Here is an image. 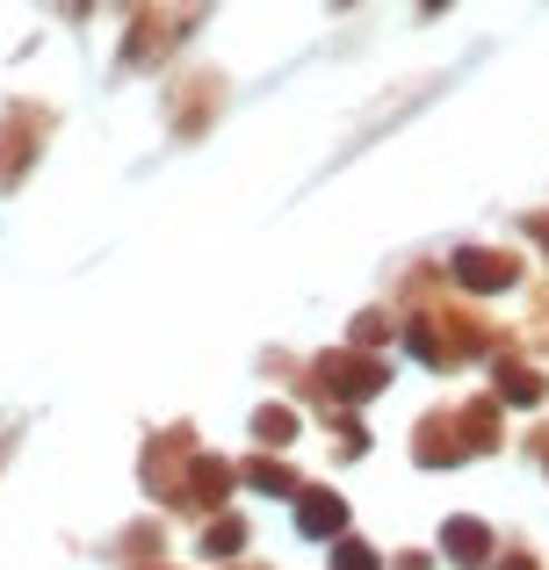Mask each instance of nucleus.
Returning <instances> with one entry per match:
<instances>
[{"mask_svg": "<svg viewBox=\"0 0 549 570\" xmlns=\"http://www.w3.org/2000/svg\"><path fill=\"white\" fill-rule=\"evenodd\" d=\"M528 238H542V253H549V209H542V217H528Z\"/></svg>", "mask_w": 549, "mask_h": 570, "instance_id": "20", "label": "nucleus"}, {"mask_svg": "<svg viewBox=\"0 0 549 570\" xmlns=\"http://www.w3.org/2000/svg\"><path fill=\"white\" fill-rule=\"evenodd\" d=\"M499 397H507V404H542V397H549L542 368L521 362V354H507V362H499Z\"/></svg>", "mask_w": 549, "mask_h": 570, "instance_id": "11", "label": "nucleus"}, {"mask_svg": "<svg viewBox=\"0 0 549 570\" xmlns=\"http://www.w3.org/2000/svg\"><path fill=\"white\" fill-rule=\"evenodd\" d=\"M254 433H261V441H275V448L296 441V412H290V404H268V412L254 419Z\"/></svg>", "mask_w": 549, "mask_h": 570, "instance_id": "14", "label": "nucleus"}, {"mask_svg": "<svg viewBox=\"0 0 549 570\" xmlns=\"http://www.w3.org/2000/svg\"><path fill=\"white\" fill-rule=\"evenodd\" d=\"M182 470H196V433L188 426H159L153 441H145V491L167 499V505H182V491H188Z\"/></svg>", "mask_w": 549, "mask_h": 570, "instance_id": "3", "label": "nucleus"}, {"mask_svg": "<svg viewBox=\"0 0 549 570\" xmlns=\"http://www.w3.org/2000/svg\"><path fill=\"white\" fill-rule=\"evenodd\" d=\"M210 101H225V80L196 66V72H188V80L167 95V109H174V130H182V138H203V130H210V116H217Z\"/></svg>", "mask_w": 549, "mask_h": 570, "instance_id": "5", "label": "nucleus"}, {"mask_svg": "<svg viewBox=\"0 0 549 570\" xmlns=\"http://www.w3.org/2000/svg\"><path fill=\"white\" fill-rule=\"evenodd\" d=\"M441 557H449L455 570H484V563H492V528L470 520V513H455L449 528H441Z\"/></svg>", "mask_w": 549, "mask_h": 570, "instance_id": "10", "label": "nucleus"}, {"mask_svg": "<svg viewBox=\"0 0 549 570\" xmlns=\"http://www.w3.org/2000/svg\"><path fill=\"white\" fill-rule=\"evenodd\" d=\"M383 333H391V318H383V311H362V318L347 325V340H354V347H383Z\"/></svg>", "mask_w": 549, "mask_h": 570, "instance_id": "16", "label": "nucleus"}, {"mask_svg": "<svg viewBox=\"0 0 549 570\" xmlns=\"http://www.w3.org/2000/svg\"><path fill=\"white\" fill-rule=\"evenodd\" d=\"M333 570H383V557L369 542H354V534H340V542H333Z\"/></svg>", "mask_w": 549, "mask_h": 570, "instance_id": "13", "label": "nucleus"}, {"mask_svg": "<svg viewBox=\"0 0 549 570\" xmlns=\"http://www.w3.org/2000/svg\"><path fill=\"white\" fill-rule=\"evenodd\" d=\"M145 570H167V563H145Z\"/></svg>", "mask_w": 549, "mask_h": 570, "instance_id": "23", "label": "nucleus"}, {"mask_svg": "<svg viewBox=\"0 0 549 570\" xmlns=\"http://www.w3.org/2000/svg\"><path fill=\"white\" fill-rule=\"evenodd\" d=\"M239 549H246V520H239V513L217 520V528L203 534V557H210V563H217V557H239Z\"/></svg>", "mask_w": 549, "mask_h": 570, "instance_id": "12", "label": "nucleus"}, {"mask_svg": "<svg viewBox=\"0 0 549 570\" xmlns=\"http://www.w3.org/2000/svg\"><path fill=\"white\" fill-rule=\"evenodd\" d=\"M412 448H420V462H427V470H455V462L470 455V441H463V419H455V412H434V419H420V426H412Z\"/></svg>", "mask_w": 549, "mask_h": 570, "instance_id": "8", "label": "nucleus"}, {"mask_svg": "<svg viewBox=\"0 0 549 570\" xmlns=\"http://www.w3.org/2000/svg\"><path fill=\"white\" fill-rule=\"evenodd\" d=\"M246 484L254 491H296V476L282 470V462H246Z\"/></svg>", "mask_w": 549, "mask_h": 570, "instance_id": "15", "label": "nucleus"}, {"mask_svg": "<svg viewBox=\"0 0 549 570\" xmlns=\"http://www.w3.org/2000/svg\"><path fill=\"white\" fill-rule=\"evenodd\" d=\"M441 8H449V0H420V14H441Z\"/></svg>", "mask_w": 549, "mask_h": 570, "instance_id": "21", "label": "nucleus"}, {"mask_svg": "<svg viewBox=\"0 0 549 570\" xmlns=\"http://www.w3.org/2000/svg\"><path fill=\"white\" fill-rule=\"evenodd\" d=\"M441 87H449V72H434V80H412V87H398V95L376 109V124H362V130H354V145H376L383 130H398V124H405V116L420 109L427 95H441ZM354 145H347V153H354ZM347 153H340V159H347Z\"/></svg>", "mask_w": 549, "mask_h": 570, "instance_id": "9", "label": "nucleus"}, {"mask_svg": "<svg viewBox=\"0 0 549 570\" xmlns=\"http://www.w3.org/2000/svg\"><path fill=\"white\" fill-rule=\"evenodd\" d=\"M43 138H51V109H43V101H14V109L0 116V188H22L29 181Z\"/></svg>", "mask_w": 549, "mask_h": 570, "instance_id": "2", "label": "nucleus"}, {"mask_svg": "<svg viewBox=\"0 0 549 570\" xmlns=\"http://www.w3.org/2000/svg\"><path fill=\"white\" fill-rule=\"evenodd\" d=\"M14 441H22V426H0V470H8V455H14Z\"/></svg>", "mask_w": 549, "mask_h": 570, "instance_id": "19", "label": "nucleus"}, {"mask_svg": "<svg viewBox=\"0 0 549 570\" xmlns=\"http://www.w3.org/2000/svg\"><path fill=\"white\" fill-rule=\"evenodd\" d=\"M391 570H434V549H405V557H391Z\"/></svg>", "mask_w": 549, "mask_h": 570, "instance_id": "17", "label": "nucleus"}, {"mask_svg": "<svg viewBox=\"0 0 549 570\" xmlns=\"http://www.w3.org/2000/svg\"><path fill=\"white\" fill-rule=\"evenodd\" d=\"M311 390H318L325 404L376 397V390H383V362H369L362 347H347V354H318V362H311Z\"/></svg>", "mask_w": 549, "mask_h": 570, "instance_id": "4", "label": "nucleus"}, {"mask_svg": "<svg viewBox=\"0 0 549 570\" xmlns=\"http://www.w3.org/2000/svg\"><path fill=\"white\" fill-rule=\"evenodd\" d=\"M333 8H354V0H333Z\"/></svg>", "mask_w": 549, "mask_h": 570, "instance_id": "22", "label": "nucleus"}, {"mask_svg": "<svg viewBox=\"0 0 549 570\" xmlns=\"http://www.w3.org/2000/svg\"><path fill=\"white\" fill-rule=\"evenodd\" d=\"M210 14V0H167V8H138L124 29V51H116V72H138V66H159L167 51H182V37Z\"/></svg>", "mask_w": 549, "mask_h": 570, "instance_id": "1", "label": "nucleus"}, {"mask_svg": "<svg viewBox=\"0 0 549 570\" xmlns=\"http://www.w3.org/2000/svg\"><path fill=\"white\" fill-rule=\"evenodd\" d=\"M296 534H304V542H340V534H347V499L325 491V484L296 491Z\"/></svg>", "mask_w": 549, "mask_h": 570, "instance_id": "7", "label": "nucleus"}, {"mask_svg": "<svg viewBox=\"0 0 549 570\" xmlns=\"http://www.w3.org/2000/svg\"><path fill=\"white\" fill-rule=\"evenodd\" d=\"M455 282H463V289H478V296H499V289H513V282H521V261H513V253H499V246H463V253H455Z\"/></svg>", "mask_w": 549, "mask_h": 570, "instance_id": "6", "label": "nucleus"}, {"mask_svg": "<svg viewBox=\"0 0 549 570\" xmlns=\"http://www.w3.org/2000/svg\"><path fill=\"white\" fill-rule=\"evenodd\" d=\"M499 570H542V557H528V549H507V557H499Z\"/></svg>", "mask_w": 549, "mask_h": 570, "instance_id": "18", "label": "nucleus"}]
</instances>
